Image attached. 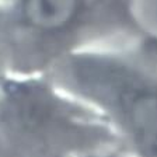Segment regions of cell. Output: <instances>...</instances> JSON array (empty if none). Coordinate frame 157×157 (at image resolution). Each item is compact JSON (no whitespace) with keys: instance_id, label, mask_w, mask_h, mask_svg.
Here are the masks:
<instances>
[{"instance_id":"cell-3","label":"cell","mask_w":157,"mask_h":157,"mask_svg":"<svg viewBox=\"0 0 157 157\" xmlns=\"http://www.w3.org/2000/svg\"><path fill=\"white\" fill-rule=\"evenodd\" d=\"M117 149L104 119L48 76L0 77V157H97Z\"/></svg>"},{"instance_id":"cell-1","label":"cell","mask_w":157,"mask_h":157,"mask_svg":"<svg viewBox=\"0 0 157 157\" xmlns=\"http://www.w3.org/2000/svg\"><path fill=\"white\" fill-rule=\"evenodd\" d=\"M146 29L139 0H3L0 77L48 76L70 56Z\"/></svg>"},{"instance_id":"cell-5","label":"cell","mask_w":157,"mask_h":157,"mask_svg":"<svg viewBox=\"0 0 157 157\" xmlns=\"http://www.w3.org/2000/svg\"><path fill=\"white\" fill-rule=\"evenodd\" d=\"M0 2H3V0H0Z\"/></svg>"},{"instance_id":"cell-2","label":"cell","mask_w":157,"mask_h":157,"mask_svg":"<svg viewBox=\"0 0 157 157\" xmlns=\"http://www.w3.org/2000/svg\"><path fill=\"white\" fill-rule=\"evenodd\" d=\"M94 109L124 157H157V33L77 53L48 75Z\"/></svg>"},{"instance_id":"cell-4","label":"cell","mask_w":157,"mask_h":157,"mask_svg":"<svg viewBox=\"0 0 157 157\" xmlns=\"http://www.w3.org/2000/svg\"><path fill=\"white\" fill-rule=\"evenodd\" d=\"M97 157H124L121 154V151L118 150H112V151H108V153H104V154H100V156H97Z\"/></svg>"}]
</instances>
